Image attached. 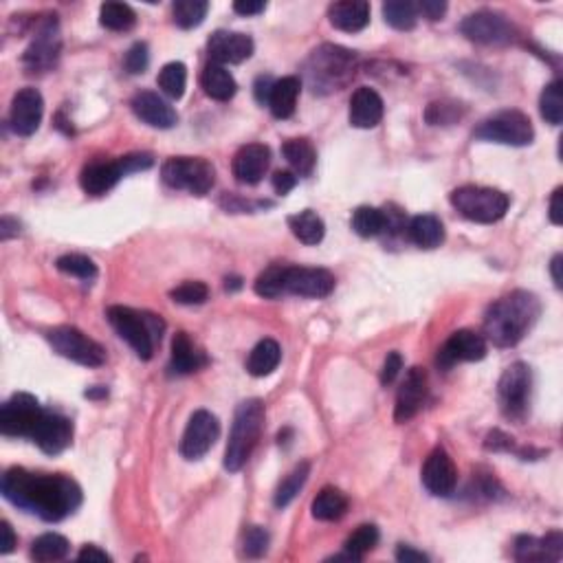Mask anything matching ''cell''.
<instances>
[{
  "instance_id": "cell-17",
  "label": "cell",
  "mask_w": 563,
  "mask_h": 563,
  "mask_svg": "<svg viewBox=\"0 0 563 563\" xmlns=\"http://www.w3.org/2000/svg\"><path fill=\"white\" fill-rule=\"evenodd\" d=\"M486 356V339L473 330H458L438 350L436 363L443 370H452L462 361H482Z\"/></svg>"
},
{
  "instance_id": "cell-39",
  "label": "cell",
  "mask_w": 563,
  "mask_h": 563,
  "mask_svg": "<svg viewBox=\"0 0 563 563\" xmlns=\"http://www.w3.org/2000/svg\"><path fill=\"white\" fill-rule=\"evenodd\" d=\"M308 476H311V464L299 462L298 467H295L293 471H290L289 476L280 482L278 491H275V500H273L275 506H278V509H286V506L298 497V493L304 489Z\"/></svg>"
},
{
  "instance_id": "cell-5",
  "label": "cell",
  "mask_w": 563,
  "mask_h": 563,
  "mask_svg": "<svg viewBox=\"0 0 563 563\" xmlns=\"http://www.w3.org/2000/svg\"><path fill=\"white\" fill-rule=\"evenodd\" d=\"M449 200H452L453 209L460 211V216L480 224H491L502 220L510 205V199L502 190L480 185L458 187V190L452 192Z\"/></svg>"
},
{
  "instance_id": "cell-14",
  "label": "cell",
  "mask_w": 563,
  "mask_h": 563,
  "mask_svg": "<svg viewBox=\"0 0 563 563\" xmlns=\"http://www.w3.org/2000/svg\"><path fill=\"white\" fill-rule=\"evenodd\" d=\"M220 436V422L208 410H199L192 414L181 438V456L185 460H200L214 447Z\"/></svg>"
},
{
  "instance_id": "cell-7",
  "label": "cell",
  "mask_w": 563,
  "mask_h": 563,
  "mask_svg": "<svg viewBox=\"0 0 563 563\" xmlns=\"http://www.w3.org/2000/svg\"><path fill=\"white\" fill-rule=\"evenodd\" d=\"M473 137L491 141V143L524 148V145L533 143L534 128L533 121L522 110H500L489 119L482 121L476 128V133H473Z\"/></svg>"
},
{
  "instance_id": "cell-54",
  "label": "cell",
  "mask_w": 563,
  "mask_h": 563,
  "mask_svg": "<svg viewBox=\"0 0 563 563\" xmlns=\"http://www.w3.org/2000/svg\"><path fill=\"white\" fill-rule=\"evenodd\" d=\"M295 185H298V175H295V172L280 170L273 175V190L278 192L280 196L289 194Z\"/></svg>"
},
{
  "instance_id": "cell-12",
  "label": "cell",
  "mask_w": 563,
  "mask_h": 563,
  "mask_svg": "<svg viewBox=\"0 0 563 563\" xmlns=\"http://www.w3.org/2000/svg\"><path fill=\"white\" fill-rule=\"evenodd\" d=\"M106 317L110 326L115 328L117 335L137 352L139 359H152L157 341H154L152 332H150L145 313H137L128 306H110L106 311Z\"/></svg>"
},
{
  "instance_id": "cell-51",
  "label": "cell",
  "mask_w": 563,
  "mask_h": 563,
  "mask_svg": "<svg viewBox=\"0 0 563 563\" xmlns=\"http://www.w3.org/2000/svg\"><path fill=\"white\" fill-rule=\"evenodd\" d=\"M403 370V356L398 352H389L383 361V368H381V383L383 386H389L394 383V379L398 377V372Z\"/></svg>"
},
{
  "instance_id": "cell-58",
  "label": "cell",
  "mask_w": 563,
  "mask_h": 563,
  "mask_svg": "<svg viewBox=\"0 0 563 563\" xmlns=\"http://www.w3.org/2000/svg\"><path fill=\"white\" fill-rule=\"evenodd\" d=\"M561 199H563V187H557L555 192H552V199H551V211H548V216H551V223L552 224H559L563 223V205H561Z\"/></svg>"
},
{
  "instance_id": "cell-10",
  "label": "cell",
  "mask_w": 563,
  "mask_h": 563,
  "mask_svg": "<svg viewBox=\"0 0 563 563\" xmlns=\"http://www.w3.org/2000/svg\"><path fill=\"white\" fill-rule=\"evenodd\" d=\"M46 339L53 346V350L58 355H62L64 359L75 361L79 365H86V368H100L106 361V352L97 341H93L91 337L84 335L82 330L73 326H58L53 330L46 332Z\"/></svg>"
},
{
  "instance_id": "cell-62",
  "label": "cell",
  "mask_w": 563,
  "mask_h": 563,
  "mask_svg": "<svg viewBox=\"0 0 563 563\" xmlns=\"http://www.w3.org/2000/svg\"><path fill=\"white\" fill-rule=\"evenodd\" d=\"M561 262H563V257L559 256V253H557V256L552 257V262H551L552 282H555L557 289H561V286H563V278H561Z\"/></svg>"
},
{
  "instance_id": "cell-25",
  "label": "cell",
  "mask_w": 563,
  "mask_h": 563,
  "mask_svg": "<svg viewBox=\"0 0 563 563\" xmlns=\"http://www.w3.org/2000/svg\"><path fill=\"white\" fill-rule=\"evenodd\" d=\"M124 176L128 175H126L121 159H117V161H93L79 175V185L86 194L102 196L110 192Z\"/></svg>"
},
{
  "instance_id": "cell-61",
  "label": "cell",
  "mask_w": 563,
  "mask_h": 563,
  "mask_svg": "<svg viewBox=\"0 0 563 563\" xmlns=\"http://www.w3.org/2000/svg\"><path fill=\"white\" fill-rule=\"evenodd\" d=\"M266 9V3H249V0H238L233 3V12L241 13V16H256Z\"/></svg>"
},
{
  "instance_id": "cell-49",
  "label": "cell",
  "mask_w": 563,
  "mask_h": 563,
  "mask_svg": "<svg viewBox=\"0 0 563 563\" xmlns=\"http://www.w3.org/2000/svg\"><path fill=\"white\" fill-rule=\"evenodd\" d=\"M269 533L262 526H251L245 533V542H242V548H245V555L251 557V559H257V557L265 555L269 551Z\"/></svg>"
},
{
  "instance_id": "cell-38",
  "label": "cell",
  "mask_w": 563,
  "mask_h": 563,
  "mask_svg": "<svg viewBox=\"0 0 563 563\" xmlns=\"http://www.w3.org/2000/svg\"><path fill=\"white\" fill-rule=\"evenodd\" d=\"M100 22L110 31H130L137 25V13L126 3H104L100 7Z\"/></svg>"
},
{
  "instance_id": "cell-3",
  "label": "cell",
  "mask_w": 563,
  "mask_h": 563,
  "mask_svg": "<svg viewBox=\"0 0 563 563\" xmlns=\"http://www.w3.org/2000/svg\"><path fill=\"white\" fill-rule=\"evenodd\" d=\"M356 53L337 45H322L308 58L304 78L315 95H330L341 91L355 78Z\"/></svg>"
},
{
  "instance_id": "cell-60",
  "label": "cell",
  "mask_w": 563,
  "mask_h": 563,
  "mask_svg": "<svg viewBox=\"0 0 563 563\" xmlns=\"http://www.w3.org/2000/svg\"><path fill=\"white\" fill-rule=\"evenodd\" d=\"M18 233H20V223L12 218V216H3V220H0V241H9V238L18 236Z\"/></svg>"
},
{
  "instance_id": "cell-37",
  "label": "cell",
  "mask_w": 563,
  "mask_h": 563,
  "mask_svg": "<svg viewBox=\"0 0 563 563\" xmlns=\"http://www.w3.org/2000/svg\"><path fill=\"white\" fill-rule=\"evenodd\" d=\"M383 18L398 31H412L419 22V7L410 0H388L383 4Z\"/></svg>"
},
{
  "instance_id": "cell-64",
  "label": "cell",
  "mask_w": 563,
  "mask_h": 563,
  "mask_svg": "<svg viewBox=\"0 0 563 563\" xmlns=\"http://www.w3.org/2000/svg\"><path fill=\"white\" fill-rule=\"evenodd\" d=\"M102 396H108V389L106 388L88 389V392H86V398H102Z\"/></svg>"
},
{
  "instance_id": "cell-11",
  "label": "cell",
  "mask_w": 563,
  "mask_h": 563,
  "mask_svg": "<svg viewBox=\"0 0 563 563\" xmlns=\"http://www.w3.org/2000/svg\"><path fill=\"white\" fill-rule=\"evenodd\" d=\"M45 416V410L31 394H13L0 407V431L9 438H29L34 436L37 422Z\"/></svg>"
},
{
  "instance_id": "cell-30",
  "label": "cell",
  "mask_w": 563,
  "mask_h": 563,
  "mask_svg": "<svg viewBox=\"0 0 563 563\" xmlns=\"http://www.w3.org/2000/svg\"><path fill=\"white\" fill-rule=\"evenodd\" d=\"M299 91H302L299 78L289 75V78L278 79V82L273 84V91H271L269 104H266L271 108V112H273V117H278V119H289L295 112V106H298Z\"/></svg>"
},
{
  "instance_id": "cell-44",
  "label": "cell",
  "mask_w": 563,
  "mask_h": 563,
  "mask_svg": "<svg viewBox=\"0 0 563 563\" xmlns=\"http://www.w3.org/2000/svg\"><path fill=\"white\" fill-rule=\"evenodd\" d=\"M539 110L542 117L552 126H559L563 121V84L561 79L548 84L539 97Z\"/></svg>"
},
{
  "instance_id": "cell-40",
  "label": "cell",
  "mask_w": 563,
  "mask_h": 563,
  "mask_svg": "<svg viewBox=\"0 0 563 563\" xmlns=\"http://www.w3.org/2000/svg\"><path fill=\"white\" fill-rule=\"evenodd\" d=\"M209 3L205 0H176L172 4V16L181 29H194V27L203 25L205 16H208Z\"/></svg>"
},
{
  "instance_id": "cell-27",
  "label": "cell",
  "mask_w": 563,
  "mask_h": 563,
  "mask_svg": "<svg viewBox=\"0 0 563 563\" xmlns=\"http://www.w3.org/2000/svg\"><path fill=\"white\" fill-rule=\"evenodd\" d=\"M328 18L335 29L346 34L363 31L370 22V4L365 0H341L328 7Z\"/></svg>"
},
{
  "instance_id": "cell-8",
  "label": "cell",
  "mask_w": 563,
  "mask_h": 563,
  "mask_svg": "<svg viewBox=\"0 0 563 563\" xmlns=\"http://www.w3.org/2000/svg\"><path fill=\"white\" fill-rule=\"evenodd\" d=\"M530 394H533V372L526 363L509 365L504 370L497 386V398H500L502 414L509 420H524L530 410Z\"/></svg>"
},
{
  "instance_id": "cell-52",
  "label": "cell",
  "mask_w": 563,
  "mask_h": 563,
  "mask_svg": "<svg viewBox=\"0 0 563 563\" xmlns=\"http://www.w3.org/2000/svg\"><path fill=\"white\" fill-rule=\"evenodd\" d=\"M485 447L489 449V452H510V449L515 447V443H513V438H510V436L504 434V431L493 429L491 434L486 436Z\"/></svg>"
},
{
  "instance_id": "cell-19",
  "label": "cell",
  "mask_w": 563,
  "mask_h": 563,
  "mask_svg": "<svg viewBox=\"0 0 563 563\" xmlns=\"http://www.w3.org/2000/svg\"><path fill=\"white\" fill-rule=\"evenodd\" d=\"M31 440L46 453V456H58L69 447L73 440V422L67 416L55 414V412H46L37 422Z\"/></svg>"
},
{
  "instance_id": "cell-43",
  "label": "cell",
  "mask_w": 563,
  "mask_h": 563,
  "mask_svg": "<svg viewBox=\"0 0 563 563\" xmlns=\"http://www.w3.org/2000/svg\"><path fill=\"white\" fill-rule=\"evenodd\" d=\"M159 88L166 93L170 100H181L185 95L187 86V69L183 62H170L159 70Z\"/></svg>"
},
{
  "instance_id": "cell-26",
  "label": "cell",
  "mask_w": 563,
  "mask_h": 563,
  "mask_svg": "<svg viewBox=\"0 0 563 563\" xmlns=\"http://www.w3.org/2000/svg\"><path fill=\"white\" fill-rule=\"evenodd\" d=\"M350 124L355 128L368 130L381 124L383 119V100L374 88L361 86L350 97Z\"/></svg>"
},
{
  "instance_id": "cell-35",
  "label": "cell",
  "mask_w": 563,
  "mask_h": 563,
  "mask_svg": "<svg viewBox=\"0 0 563 563\" xmlns=\"http://www.w3.org/2000/svg\"><path fill=\"white\" fill-rule=\"evenodd\" d=\"M289 227L293 236L304 245H319L326 233V224L313 209H304L299 214L289 216Z\"/></svg>"
},
{
  "instance_id": "cell-50",
  "label": "cell",
  "mask_w": 563,
  "mask_h": 563,
  "mask_svg": "<svg viewBox=\"0 0 563 563\" xmlns=\"http://www.w3.org/2000/svg\"><path fill=\"white\" fill-rule=\"evenodd\" d=\"M148 64H150L148 45H145V42H135L124 58L126 70H128L130 75H141V73H145Z\"/></svg>"
},
{
  "instance_id": "cell-36",
  "label": "cell",
  "mask_w": 563,
  "mask_h": 563,
  "mask_svg": "<svg viewBox=\"0 0 563 563\" xmlns=\"http://www.w3.org/2000/svg\"><path fill=\"white\" fill-rule=\"evenodd\" d=\"M70 543L67 537L58 533H45L31 543V559L40 561V563H49V561H60L69 555Z\"/></svg>"
},
{
  "instance_id": "cell-46",
  "label": "cell",
  "mask_w": 563,
  "mask_h": 563,
  "mask_svg": "<svg viewBox=\"0 0 563 563\" xmlns=\"http://www.w3.org/2000/svg\"><path fill=\"white\" fill-rule=\"evenodd\" d=\"M55 266L62 273L73 275L79 280H95L97 278V265L86 256H79V253H67V256L58 257Z\"/></svg>"
},
{
  "instance_id": "cell-32",
  "label": "cell",
  "mask_w": 563,
  "mask_h": 563,
  "mask_svg": "<svg viewBox=\"0 0 563 563\" xmlns=\"http://www.w3.org/2000/svg\"><path fill=\"white\" fill-rule=\"evenodd\" d=\"M282 154L298 176H311L315 170L317 152L308 139H289L282 145Z\"/></svg>"
},
{
  "instance_id": "cell-33",
  "label": "cell",
  "mask_w": 563,
  "mask_h": 563,
  "mask_svg": "<svg viewBox=\"0 0 563 563\" xmlns=\"http://www.w3.org/2000/svg\"><path fill=\"white\" fill-rule=\"evenodd\" d=\"M348 510V497L335 486H323L313 500V518L319 522H335Z\"/></svg>"
},
{
  "instance_id": "cell-45",
  "label": "cell",
  "mask_w": 563,
  "mask_h": 563,
  "mask_svg": "<svg viewBox=\"0 0 563 563\" xmlns=\"http://www.w3.org/2000/svg\"><path fill=\"white\" fill-rule=\"evenodd\" d=\"M284 278H286V265H271L266 266L265 271H262L260 275H257L256 280V293L260 295V298H266V299H278L282 298L284 293Z\"/></svg>"
},
{
  "instance_id": "cell-47",
  "label": "cell",
  "mask_w": 563,
  "mask_h": 563,
  "mask_svg": "<svg viewBox=\"0 0 563 563\" xmlns=\"http://www.w3.org/2000/svg\"><path fill=\"white\" fill-rule=\"evenodd\" d=\"M170 298L183 306H199V304L208 302L209 289L203 282H183L181 286L170 290Z\"/></svg>"
},
{
  "instance_id": "cell-48",
  "label": "cell",
  "mask_w": 563,
  "mask_h": 563,
  "mask_svg": "<svg viewBox=\"0 0 563 563\" xmlns=\"http://www.w3.org/2000/svg\"><path fill=\"white\" fill-rule=\"evenodd\" d=\"M464 108L456 102H434L427 106L425 119L429 126H449L462 117Z\"/></svg>"
},
{
  "instance_id": "cell-20",
  "label": "cell",
  "mask_w": 563,
  "mask_h": 563,
  "mask_svg": "<svg viewBox=\"0 0 563 563\" xmlns=\"http://www.w3.org/2000/svg\"><path fill=\"white\" fill-rule=\"evenodd\" d=\"M251 36L238 31H214L208 42V53L214 64H241L253 55Z\"/></svg>"
},
{
  "instance_id": "cell-1",
  "label": "cell",
  "mask_w": 563,
  "mask_h": 563,
  "mask_svg": "<svg viewBox=\"0 0 563 563\" xmlns=\"http://www.w3.org/2000/svg\"><path fill=\"white\" fill-rule=\"evenodd\" d=\"M4 500L34 513L45 522H62L82 506V489L69 476H45L22 467H12L3 476Z\"/></svg>"
},
{
  "instance_id": "cell-41",
  "label": "cell",
  "mask_w": 563,
  "mask_h": 563,
  "mask_svg": "<svg viewBox=\"0 0 563 563\" xmlns=\"http://www.w3.org/2000/svg\"><path fill=\"white\" fill-rule=\"evenodd\" d=\"M383 227H386L383 209L363 205V208H356L355 214H352V229H355L356 236L374 238L383 233Z\"/></svg>"
},
{
  "instance_id": "cell-22",
  "label": "cell",
  "mask_w": 563,
  "mask_h": 563,
  "mask_svg": "<svg viewBox=\"0 0 563 563\" xmlns=\"http://www.w3.org/2000/svg\"><path fill=\"white\" fill-rule=\"evenodd\" d=\"M427 396V372L422 368H412L405 374V381L398 388L396 407H394V420L407 422L420 412Z\"/></svg>"
},
{
  "instance_id": "cell-28",
  "label": "cell",
  "mask_w": 563,
  "mask_h": 563,
  "mask_svg": "<svg viewBox=\"0 0 563 563\" xmlns=\"http://www.w3.org/2000/svg\"><path fill=\"white\" fill-rule=\"evenodd\" d=\"M208 365V356L203 350H199L194 346V341L190 339L187 332H176L175 339H172V359H170V370L175 374H192L199 372Z\"/></svg>"
},
{
  "instance_id": "cell-6",
  "label": "cell",
  "mask_w": 563,
  "mask_h": 563,
  "mask_svg": "<svg viewBox=\"0 0 563 563\" xmlns=\"http://www.w3.org/2000/svg\"><path fill=\"white\" fill-rule=\"evenodd\" d=\"M161 178L172 190H185L194 196H205L214 187L216 170L208 159L175 157L163 163Z\"/></svg>"
},
{
  "instance_id": "cell-42",
  "label": "cell",
  "mask_w": 563,
  "mask_h": 563,
  "mask_svg": "<svg viewBox=\"0 0 563 563\" xmlns=\"http://www.w3.org/2000/svg\"><path fill=\"white\" fill-rule=\"evenodd\" d=\"M379 539H381L379 528L374 526V524H363V526L356 528L355 533L346 539L344 548H346V552H350L356 561H361L365 555H368V552H372L374 548L379 546Z\"/></svg>"
},
{
  "instance_id": "cell-24",
  "label": "cell",
  "mask_w": 563,
  "mask_h": 563,
  "mask_svg": "<svg viewBox=\"0 0 563 563\" xmlns=\"http://www.w3.org/2000/svg\"><path fill=\"white\" fill-rule=\"evenodd\" d=\"M133 110H135V115L143 121V124L152 126V128H161V130L175 128L178 121L175 108L167 104L159 93H152V91L137 93V95L133 97Z\"/></svg>"
},
{
  "instance_id": "cell-16",
  "label": "cell",
  "mask_w": 563,
  "mask_h": 563,
  "mask_svg": "<svg viewBox=\"0 0 563 563\" xmlns=\"http://www.w3.org/2000/svg\"><path fill=\"white\" fill-rule=\"evenodd\" d=\"M422 485L436 497L453 495L458 486V469L445 449H434L422 464Z\"/></svg>"
},
{
  "instance_id": "cell-31",
  "label": "cell",
  "mask_w": 563,
  "mask_h": 563,
  "mask_svg": "<svg viewBox=\"0 0 563 563\" xmlns=\"http://www.w3.org/2000/svg\"><path fill=\"white\" fill-rule=\"evenodd\" d=\"M200 84H203L205 93H208L211 100H218V102H229L238 91V84H236V79H233V75L229 73L223 64H214V62H209L208 67L203 69Z\"/></svg>"
},
{
  "instance_id": "cell-29",
  "label": "cell",
  "mask_w": 563,
  "mask_h": 563,
  "mask_svg": "<svg viewBox=\"0 0 563 563\" xmlns=\"http://www.w3.org/2000/svg\"><path fill=\"white\" fill-rule=\"evenodd\" d=\"M407 236L420 249H436L445 242V224L431 214L414 216L407 224Z\"/></svg>"
},
{
  "instance_id": "cell-34",
  "label": "cell",
  "mask_w": 563,
  "mask_h": 563,
  "mask_svg": "<svg viewBox=\"0 0 563 563\" xmlns=\"http://www.w3.org/2000/svg\"><path fill=\"white\" fill-rule=\"evenodd\" d=\"M280 359H282V350H280L278 341L262 339L260 344L251 350V355H249L247 372L257 379L269 377V374L280 365Z\"/></svg>"
},
{
  "instance_id": "cell-23",
  "label": "cell",
  "mask_w": 563,
  "mask_h": 563,
  "mask_svg": "<svg viewBox=\"0 0 563 563\" xmlns=\"http://www.w3.org/2000/svg\"><path fill=\"white\" fill-rule=\"evenodd\" d=\"M513 555L518 561H559L563 557V534L552 530L543 539L533 534H519L513 543Z\"/></svg>"
},
{
  "instance_id": "cell-15",
  "label": "cell",
  "mask_w": 563,
  "mask_h": 563,
  "mask_svg": "<svg viewBox=\"0 0 563 563\" xmlns=\"http://www.w3.org/2000/svg\"><path fill=\"white\" fill-rule=\"evenodd\" d=\"M335 289V275L326 269L313 266H286L284 293L299 298H328Z\"/></svg>"
},
{
  "instance_id": "cell-21",
  "label": "cell",
  "mask_w": 563,
  "mask_h": 563,
  "mask_svg": "<svg viewBox=\"0 0 563 563\" xmlns=\"http://www.w3.org/2000/svg\"><path fill=\"white\" fill-rule=\"evenodd\" d=\"M271 166V150L265 143H247L236 152L232 163L233 176L242 185H257Z\"/></svg>"
},
{
  "instance_id": "cell-9",
  "label": "cell",
  "mask_w": 563,
  "mask_h": 563,
  "mask_svg": "<svg viewBox=\"0 0 563 563\" xmlns=\"http://www.w3.org/2000/svg\"><path fill=\"white\" fill-rule=\"evenodd\" d=\"M460 31L467 40L477 42L485 46H504L510 45L518 36L513 22L504 13L491 12V9H480L476 13H469L460 22Z\"/></svg>"
},
{
  "instance_id": "cell-59",
  "label": "cell",
  "mask_w": 563,
  "mask_h": 563,
  "mask_svg": "<svg viewBox=\"0 0 563 563\" xmlns=\"http://www.w3.org/2000/svg\"><path fill=\"white\" fill-rule=\"evenodd\" d=\"M78 561H88V563H93V561H97V563H108L110 561V555H106L104 551H100V548L97 546H84L82 551H79V555H78Z\"/></svg>"
},
{
  "instance_id": "cell-57",
  "label": "cell",
  "mask_w": 563,
  "mask_h": 563,
  "mask_svg": "<svg viewBox=\"0 0 563 563\" xmlns=\"http://www.w3.org/2000/svg\"><path fill=\"white\" fill-rule=\"evenodd\" d=\"M16 548V533L12 524L0 522V555H9Z\"/></svg>"
},
{
  "instance_id": "cell-56",
  "label": "cell",
  "mask_w": 563,
  "mask_h": 563,
  "mask_svg": "<svg viewBox=\"0 0 563 563\" xmlns=\"http://www.w3.org/2000/svg\"><path fill=\"white\" fill-rule=\"evenodd\" d=\"M396 559L401 563H427L429 557H427L425 552L416 551V548L407 546V543H401V546L396 548Z\"/></svg>"
},
{
  "instance_id": "cell-18",
  "label": "cell",
  "mask_w": 563,
  "mask_h": 563,
  "mask_svg": "<svg viewBox=\"0 0 563 563\" xmlns=\"http://www.w3.org/2000/svg\"><path fill=\"white\" fill-rule=\"evenodd\" d=\"M42 115H45V100L36 88H22L13 95L12 112H9V124L12 130L20 137H31L40 128Z\"/></svg>"
},
{
  "instance_id": "cell-2",
  "label": "cell",
  "mask_w": 563,
  "mask_h": 563,
  "mask_svg": "<svg viewBox=\"0 0 563 563\" xmlns=\"http://www.w3.org/2000/svg\"><path fill=\"white\" fill-rule=\"evenodd\" d=\"M542 315L537 295L528 290H513L493 302L485 317V335L497 348H510L524 339Z\"/></svg>"
},
{
  "instance_id": "cell-53",
  "label": "cell",
  "mask_w": 563,
  "mask_h": 563,
  "mask_svg": "<svg viewBox=\"0 0 563 563\" xmlns=\"http://www.w3.org/2000/svg\"><path fill=\"white\" fill-rule=\"evenodd\" d=\"M416 7H419V16L422 13L429 20H440L445 16V12H447V3L445 0H422V3H416Z\"/></svg>"
},
{
  "instance_id": "cell-55",
  "label": "cell",
  "mask_w": 563,
  "mask_h": 563,
  "mask_svg": "<svg viewBox=\"0 0 563 563\" xmlns=\"http://www.w3.org/2000/svg\"><path fill=\"white\" fill-rule=\"evenodd\" d=\"M273 84L275 79L269 78V75H260V78L256 79V86H253V95H256V102L257 104H269V97H271V91H273Z\"/></svg>"
},
{
  "instance_id": "cell-4",
  "label": "cell",
  "mask_w": 563,
  "mask_h": 563,
  "mask_svg": "<svg viewBox=\"0 0 563 563\" xmlns=\"http://www.w3.org/2000/svg\"><path fill=\"white\" fill-rule=\"evenodd\" d=\"M265 429V403L260 398H249L236 407L232 434H229L227 449H224V469L238 473L251 458L257 440Z\"/></svg>"
},
{
  "instance_id": "cell-13",
  "label": "cell",
  "mask_w": 563,
  "mask_h": 563,
  "mask_svg": "<svg viewBox=\"0 0 563 563\" xmlns=\"http://www.w3.org/2000/svg\"><path fill=\"white\" fill-rule=\"evenodd\" d=\"M60 49H62V37H60V27L55 16H49L40 27H37L34 42L22 55V62L29 73H42L49 70L58 62Z\"/></svg>"
},
{
  "instance_id": "cell-63",
  "label": "cell",
  "mask_w": 563,
  "mask_h": 563,
  "mask_svg": "<svg viewBox=\"0 0 563 563\" xmlns=\"http://www.w3.org/2000/svg\"><path fill=\"white\" fill-rule=\"evenodd\" d=\"M224 289L232 293V290H241L242 289V280L241 278H227L224 280Z\"/></svg>"
}]
</instances>
